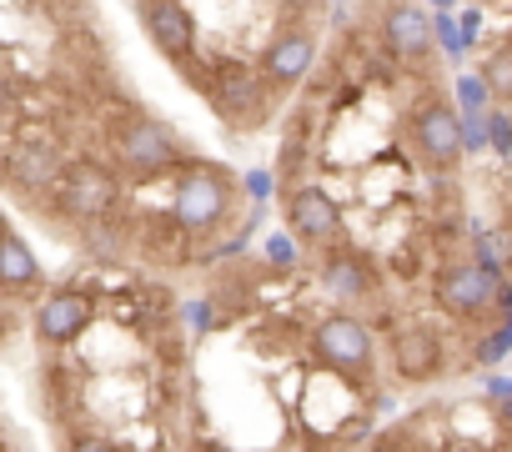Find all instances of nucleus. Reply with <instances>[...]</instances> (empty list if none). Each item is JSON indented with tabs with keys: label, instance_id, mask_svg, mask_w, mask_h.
Wrapping results in <instances>:
<instances>
[{
	"label": "nucleus",
	"instance_id": "obj_15",
	"mask_svg": "<svg viewBox=\"0 0 512 452\" xmlns=\"http://www.w3.org/2000/svg\"><path fill=\"white\" fill-rule=\"evenodd\" d=\"M6 171H11V181H21V186H51L56 176H61V151L51 146V141H31V146H16L11 151V161H6Z\"/></svg>",
	"mask_w": 512,
	"mask_h": 452
},
{
	"label": "nucleus",
	"instance_id": "obj_2",
	"mask_svg": "<svg viewBox=\"0 0 512 452\" xmlns=\"http://www.w3.org/2000/svg\"><path fill=\"white\" fill-rule=\"evenodd\" d=\"M171 211H176V226H186V232H211L231 211V176L216 166H186L176 176Z\"/></svg>",
	"mask_w": 512,
	"mask_h": 452
},
{
	"label": "nucleus",
	"instance_id": "obj_19",
	"mask_svg": "<svg viewBox=\"0 0 512 452\" xmlns=\"http://www.w3.org/2000/svg\"><path fill=\"white\" fill-rule=\"evenodd\" d=\"M482 141H487V121H482V111H467L462 116V146L467 151H482Z\"/></svg>",
	"mask_w": 512,
	"mask_h": 452
},
{
	"label": "nucleus",
	"instance_id": "obj_11",
	"mask_svg": "<svg viewBox=\"0 0 512 452\" xmlns=\"http://www.w3.org/2000/svg\"><path fill=\"white\" fill-rule=\"evenodd\" d=\"M392 362L407 382H432L442 372V342L432 327H407L392 337Z\"/></svg>",
	"mask_w": 512,
	"mask_h": 452
},
{
	"label": "nucleus",
	"instance_id": "obj_25",
	"mask_svg": "<svg viewBox=\"0 0 512 452\" xmlns=\"http://www.w3.org/2000/svg\"><path fill=\"white\" fill-rule=\"evenodd\" d=\"M0 342H6V322H0Z\"/></svg>",
	"mask_w": 512,
	"mask_h": 452
},
{
	"label": "nucleus",
	"instance_id": "obj_1",
	"mask_svg": "<svg viewBox=\"0 0 512 452\" xmlns=\"http://www.w3.org/2000/svg\"><path fill=\"white\" fill-rule=\"evenodd\" d=\"M312 352L322 367H332L337 377L347 382H372V367H377V337L362 317L352 312H332L327 322H317L312 332Z\"/></svg>",
	"mask_w": 512,
	"mask_h": 452
},
{
	"label": "nucleus",
	"instance_id": "obj_7",
	"mask_svg": "<svg viewBox=\"0 0 512 452\" xmlns=\"http://www.w3.org/2000/svg\"><path fill=\"white\" fill-rule=\"evenodd\" d=\"M116 196H121L116 176H111L106 166H96V161H81V166H71V171L61 176V211H66L71 221H96V216H106V211L116 206Z\"/></svg>",
	"mask_w": 512,
	"mask_h": 452
},
{
	"label": "nucleus",
	"instance_id": "obj_4",
	"mask_svg": "<svg viewBox=\"0 0 512 452\" xmlns=\"http://www.w3.org/2000/svg\"><path fill=\"white\" fill-rule=\"evenodd\" d=\"M116 161L131 171V176H161L181 161V141L166 121H151V116H131L116 126Z\"/></svg>",
	"mask_w": 512,
	"mask_h": 452
},
{
	"label": "nucleus",
	"instance_id": "obj_3",
	"mask_svg": "<svg viewBox=\"0 0 512 452\" xmlns=\"http://www.w3.org/2000/svg\"><path fill=\"white\" fill-rule=\"evenodd\" d=\"M412 146H417V156L432 166V171H452L462 156H467V146H462V116L452 111V101H442V96H422L417 106H412Z\"/></svg>",
	"mask_w": 512,
	"mask_h": 452
},
{
	"label": "nucleus",
	"instance_id": "obj_14",
	"mask_svg": "<svg viewBox=\"0 0 512 452\" xmlns=\"http://www.w3.org/2000/svg\"><path fill=\"white\" fill-rule=\"evenodd\" d=\"M322 287L342 302H357L362 292H372V262L362 252H332L322 262Z\"/></svg>",
	"mask_w": 512,
	"mask_h": 452
},
{
	"label": "nucleus",
	"instance_id": "obj_13",
	"mask_svg": "<svg viewBox=\"0 0 512 452\" xmlns=\"http://www.w3.org/2000/svg\"><path fill=\"white\" fill-rule=\"evenodd\" d=\"M382 36H387L392 56H402V61H422V56L432 51V41H437L432 21H427L417 6H392V11L382 16Z\"/></svg>",
	"mask_w": 512,
	"mask_h": 452
},
{
	"label": "nucleus",
	"instance_id": "obj_23",
	"mask_svg": "<svg viewBox=\"0 0 512 452\" xmlns=\"http://www.w3.org/2000/svg\"><path fill=\"white\" fill-rule=\"evenodd\" d=\"M497 452H512V437H507V442H502V447H497Z\"/></svg>",
	"mask_w": 512,
	"mask_h": 452
},
{
	"label": "nucleus",
	"instance_id": "obj_8",
	"mask_svg": "<svg viewBox=\"0 0 512 452\" xmlns=\"http://www.w3.org/2000/svg\"><path fill=\"white\" fill-rule=\"evenodd\" d=\"M287 226L297 232V242H307V247L337 242L342 237V206L322 186H297L292 201H287Z\"/></svg>",
	"mask_w": 512,
	"mask_h": 452
},
{
	"label": "nucleus",
	"instance_id": "obj_20",
	"mask_svg": "<svg viewBox=\"0 0 512 452\" xmlns=\"http://www.w3.org/2000/svg\"><path fill=\"white\" fill-rule=\"evenodd\" d=\"M487 136H492L497 151H507V146H512V121H507V116H492V121H487Z\"/></svg>",
	"mask_w": 512,
	"mask_h": 452
},
{
	"label": "nucleus",
	"instance_id": "obj_22",
	"mask_svg": "<svg viewBox=\"0 0 512 452\" xmlns=\"http://www.w3.org/2000/svg\"><path fill=\"white\" fill-rule=\"evenodd\" d=\"M277 6H282L287 16H302V11H312V6H317V0H277Z\"/></svg>",
	"mask_w": 512,
	"mask_h": 452
},
{
	"label": "nucleus",
	"instance_id": "obj_17",
	"mask_svg": "<svg viewBox=\"0 0 512 452\" xmlns=\"http://www.w3.org/2000/svg\"><path fill=\"white\" fill-rule=\"evenodd\" d=\"M482 81H487V96H497V101H512V46L482 61Z\"/></svg>",
	"mask_w": 512,
	"mask_h": 452
},
{
	"label": "nucleus",
	"instance_id": "obj_21",
	"mask_svg": "<svg viewBox=\"0 0 512 452\" xmlns=\"http://www.w3.org/2000/svg\"><path fill=\"white\" fill-rule=\"evenodd\" d=\"M66 452H121L116 442H106V437H76Z\"/></svg>",
	"mask_w": 512,
	"mask_h": 452
},
{
	"label": "nucleus",
	"instance_id": "obj_16",
	"mask_svg": "<svg viewBox=\"0 0 512 452\" xmlns=\"http://www.w3.org/2000/svg\"><path fill=\"white\" fill-rule=\"evenodd\" d=\"M216 106L226 121H241V111H251V121L262 116V91H256V76L246 66H226L221 71V91H216Z\"/></svg>",
	"mask_w": 512,
	"mask_h": 452
},
{
	"label": "nucleus",
	"instance_id": "obj_26",
	"mask_svg": "<svg viewBox=\"0 0 512 452\" xmlns=\"http://www.w3.org/2000/svg\"><path fill=\"white\" fill-rule=\"evenodd\" d=\"M0 226H6V216H0Z\"/></svg>",
	"mask_w": 512,
	"mask_h": 452
},
{
	"label": "nucleus",
	"instance_id": "obj_10",
	"mask_svg": "<svg viewBox=\"0 0 512 452\" xmlns=\"http://www.w3.org/2000/svg\"><path fill=\"white\" fill-rule=\"evenodd\" d=\"M141 26L151 36V46L166 56V61H186L196 51V21L181 0H146L141 6Z\"/></svg>",
	"mask_w": 512,
	"mask_h": 452
},
{
	"label": "nucleus",
	"instance_id": "obj_6",
	"mask_svg": "<svg viewBox=\"0 0 512 452\" xmlns=\"http://www.w3.org/2000/svg\"><path fill=\"white\" fill-rule=\"evenodd\" d=\"M312 61H317V36L302 31V26H287V31H277V36L267 41V51H262V81H267L272 91H297V86L307 81Z\"/></svg>",
	"mask_w": 512,
	"mask_h": 452
},
{
	"label": "nucleus",
	"instance_id": "obj_18",
	"mask_svg": "<svg viewBox=\"0 0 512 452\" xmlns=\"http://www.w3.org/2000/svg\"><path fill=\"white\" fill-rule=\"evenodd\" d=\"M457 96H462L467 111H482V101H487V81H482V76H462V81H457Z\"/></svg>",
	"mask_w": 512,
	"mask_h": 452
},
{
	"label": "nucleus",
	"instance_id": "obj_24",
	"mask_svg": "<svg viewBox=\"0 0 512 452\" xmlns=\"http://www.w3.org/2000/svg\"><path fill=\"white\" fill-rule=\"evenodd\" d=\"M432 6H442V11H447V6H452V0H432Z\"/></svg>",
	"mask_w": 512,
	"mask_h": 452
},
{
	"label": "nucleus",
	"instance_id": "obj_12",
	"mask_svg": "<svg viewBox=\"0 0 512 452\" xmlns=\"http://www.w3.org/2000/svg\"><path fill=\"white\" fill-rule=\"evenodd\" d=\"M36 287H41V262H36L31 242L21 232H11V226H0V292L21 297Z\"/></svg>",
	"mask_w": 512,
	"mask_h": 452
},
{
	"label": "nucleus",
	"instance_id": "obj_5",
	"mask_svg": "<svg viewBox=\"0 0 512 452\" xmlns=\"http://www.w3.org/2000/svg\"><path fill=\"white\" fill-rule=\"evenodd\" d=\"M437 292V307L457 322H472L482 317L492 302H497V272H487L482 262H447L432 282Z\"/></svg>",
	"mask_w": 512,
	"mask_h": 452
},
{
	"label": "nucleus",
	"instance_id": "obj_9",
	"mask_svg": "<svg viewBox=\"0 0 512 452\" xmlns=\"http://www.w3.org/2000/svg\"><path fill=\"white\" fill-rule=\"evenodd\" d=\"M91 312H96L91 292L61 287V292H51V297L41 302V312H36V337H41L46 347H71V342H81V332L91 327Z\"/></svg>",
	"mask_w": 512,
	"mask_h": 452
}]
</instances>
